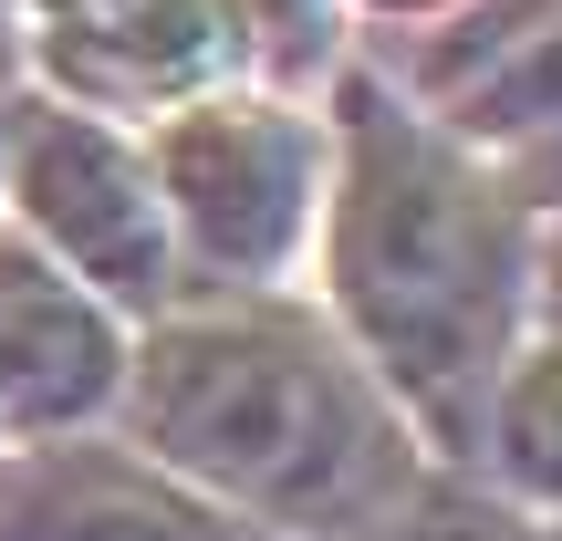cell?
<instances>
[{"label": "cell", "instance_id": "cell-1", "mask_svg": "<svg viewBox=\"0 0 562 541\" xmlns=\"http://www.w3.org/2000/svg\"><path fill=\"white\" fill-rule=\"evenodd\" d=\"M323 125L334 167L302 292L375 364L427 459L469 469L490 375L531 334V199L510 188L501 146L427 115L364 42L323 74Z\"/></svg>", "mask_w": 562, "mask_h": 541}, {"label": "cell", "instance_id": "cell-2", "mask_svg": "<svg viewBox=\"0 0 562 541\" xmlns=\"http://www.w3.org/2000/svg\"><path fill=\"white\" fill-rule=\"evenodd\" d=\"M115 427L261 541H364L438 469L302 281L178 292L167 313H146L125 343Z\"/></svg>", "mask_w": 562, "mask_h": 541}, {"label": "cell", "instance_id": "cell-3", "mask_svg": "<svg viewBox=\"0 0 562 541\" xmlns=\"http://www.w3.org/2000/svg\"><path fill=\"white\" fill-rule=\"evenodd\" d=\"M136 136H146V167H157L167 229H178L188 292L302 281L313 219H323V167H334L323 94H281L261 74H229V83L157 104Z\"/></svg>", "mask_w": 562, "mask_h": 541}, {"label": "cell", "instance_id": "cell-4", "mask_svg": "<svg viewBox=\"0 0 562 541\" xmlns=\"http://www.w3.org/2000/svg\"><path fill=\"white\" fill-rule=\"evenodd\" d=\"M0 219H21L74 281H94L125 323L167 313L188 292L146 136L125 115H104V104L53 94V83H11L0 94Z\"/></svg>", "mask_w": 562, "mask_h": 541}, {"label": "cell", "instance_id": "cell-5", "mask_svg": "<svg viewBox=\"0 0 562 541\" xmlns=\"http://www.w3.org/2000/svg\"><path fill=\"white\" fill-rule=\"evenodd\" d=\"M11 21H21V83H53L125 125H146L199 83L250 74L229 0H11Z\"/></svg>", "mask_w": 562, "mask_h": 541}, {"label": "cell", "instance_id": "cell-6", "mask_svg": "<svg viewBox=\"0 0 562 541\" xmlns=\"http://www.w3.org/2000/svg\"><path fill=\"white\" fill-rule=\"evenodd\" d=\"M0 541H261L115 417L0 438Z\"/></svg>", "mask_w": 562, "mask_h": 541}, {"label": "cell", "instance_id": "cell-7", "mask_svg": "<svg viewBox=\"0 0 562 541\" xmlns=\"http://www.w3.org/2000/svg\"><path fill=\"white\" fill-rule=\"evenodd\" d=\"M125 343L136 323L94 281H74L21 219H0V438L115 417Z\"/></svg>", "mask_w": 562, "mask_h": 541}, {"label": "cell", "instance_id": "cell-8", "mask_svg": "<svg viewBox=\"0 0 562 541\" xmlns=\"http://www.w3.org/2000/svg\"><path fill=\"white\" fill-rule=\"evenodd\" d=\"M385 74L459 136L521 146L562 125V0H459V11L417 21Z\"/></svg>", "mask_w": 562, "mask_h": 541}, {"label": "cell", "instance_id": "cell-9", "mask_svg": "<svg viewBox=\"0 0 562 541\" xmlns=\"http://www.w3.org/2000/svg\"><path fill=\"white\" fill-rule=\"evenodd\" d=\"M469 480L521 500L531 521H562V334H542V323L490 375L480 438H469Z\"/></svg>", "mask_w": 562, "mask_h": 541}, {"label": "cell", "instance_id": "cell-10", "mask_svg": "<svg viewBox=\"0 0 562 541\" xmlns=\"http://www.w3.org/2000/svg\"><path fill=\"white\" fill-rule=\"evenodd\" d=\"M229 11H240L250 74L281 83V94H323V74L364 42L355 0H229Z\"/></svg>", "mask_w": 562, "mask_h": 541}, {"label": "cell", "instance_id": "cell-11", "mask_svg": "<svg viewBox=\"0 0 562 541\" xmlns=\"http://www.w3.org/2000/svg\"><path fill=\"white\" fill-rule=\"evenodd\" d=\"M364 541H542L521 500H501L490 480H469V469H427L417 500H396Z\"/></svg>", "mask_w": 562, "mask_h": 541}, {"label": "cell", "instance_id": "cell-12", "mask_svg": "<svg viewBox=\"0 0 562 541\" xmlns=\"http://www.w3.org/2000/svg\"><path fill=\"white\" fill-rule=\"evenodd\" d=\"M531 323L562 334V208H531Z\"/></svg>", "mask_w": 562, "mask_h": 541}, {"label": "cell", "instance_id": "cell-13", "mask_svg": "<svg viewBox=\"0 0 562 541\" xmlns=\"http://www.w3.org/2000/svg\"><path fill=\"white\" fill-rule=\"evenodd\" d=\"M501 167H510V188H521L531 208H562V125H542V136H521V146H501Z\"/></svg>", "mask_w": 562, "mask_h": 541}, {"label": "cell", "instance_id": "cell-14", "mask_svg": "<svg viewBox=\"0 0 562 541\" xmlns=\"http://www.w3.org/2000/svg\"><path fill=\"white\" fill-rule=\"evenodd\" d=\"M438 11H459V0H355V21H406V32L438 21Z\"/></svg>", "mask_w": 562, "mask_h": 541}, {"label": "cell", "instance_id": "cell-15", "mask_svg": "<svg viewBox=\"0 0 562 541\" xmlns=\"http://www.w3.org/2000/svg\"><path fill=\"white\" fill-rule=\"evenodd\" d=\"M21 74V21H11V0H0V83Z\"/></svg>", "mask_w": 562, "mask_h": 541}, {"label": "cell", "instance_id": "cell-16", "mask_svg": "<svg viewBox=\"0 0 562 541\" xmlns=\"http://www.w3.org/2000/svg\"><path fill=\"white\" fill-rule=\"evenodd\" d=\"M11 83H21V74H11ZM11 83H0V94H11Z\"/></svg>", "mask_w": 562, "mask_h": 541}]
</instances>
